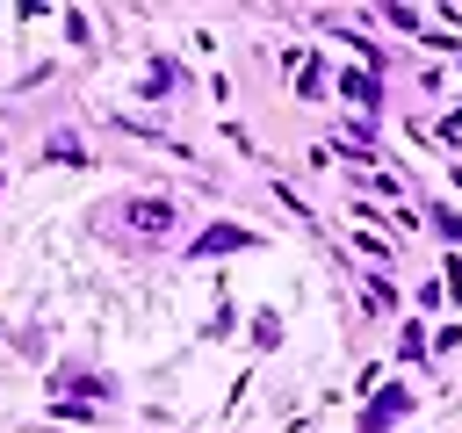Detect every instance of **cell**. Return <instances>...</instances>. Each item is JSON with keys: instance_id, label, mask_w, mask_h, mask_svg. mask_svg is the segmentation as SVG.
I'll list each match as a JSON object with an SVG mask.
<instances>
[{"instance_id": "cell-1", "label": "cell", "mask_w": 462, "mask_h": 433, "mask_svg": "<svg viewBox=\"0 0 462 433\" xmlns=\"http://www.w3.org/2000/svg\"><path fill=\"white\" fill-rule=\"evenodd\" d=\"M123 224H130V231H173V209H166V202H130Z\"/></svg>"}, {"instance_id": "cell-2", "label": "cell", "mask_w": 462, "mask_h": 433, "mask_svg": "<svg viewBox=\"0 0 462 433\" xmlns=\"http://www.w3.org/2000/svg\"><path fill=\"white\" fill-rule=\"evenodd\" d=\"M224 245H245V231H209V238H202L195 253H224Z\"/></svg>"}]
</instances>
